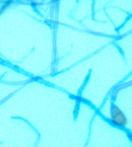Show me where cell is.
Segmentation results:
<instances>
[{"label":"cell","instance_id":"obj_1","mask_svg":"<svg viewBox=\"0 0 132 147\" xmlns=\"http://www.w3.org/2000/svg\"><path fill=\"white\" fill-rule=\"evenodd\" d=\"M111 119L114 125L118 127H125L127 124V119L125 114L115 104L111 103Z\"/></svg>","mask_w":132,"mask_h":147},{"label":"cell","instance_id":"obj_2","mask_svg":"<svg viewBox=\"0 0 132 147\" xmlns=\"http://www.w3.org/2000/svg\"><path fill=\"white\" fill-rule=\"evenodd\" d=\"M15 0H5V2L4 3V5H3V8L6 7L7 5H9L10 4H11L12 3H13Z\"/></svg>","mask_w":132,"mask_h":147}]
</instances>
